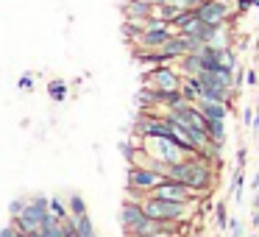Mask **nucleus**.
I'll use <instances>...</instances> for the list:
<instances>
[{
    "instance_id": "25",
    "label": "nucleus",
    "mask_w": 259,
    "mask_h": 237,
    "mask_svg": "<svg viewBox=\"0 0 259 237\" xmlns=\"http://www.w3.org/2000/svg\"><path fill=\"white\" fill-rule=\"evenodd\" d=\"M231 237H242V226H240V220H231Z\"/></svg>"
},
{
    "instance_id": "29",
    "label": "nucleus",
    "mask_w": 259,
    "mask_h": 237,
    "mask_svg": "<svg viewBox=\"0 0 259 237\" xmlns=\"http://www.w3.org/2000/svg\"><path fill=\"white\" fill-rule=\"evenodd\" d=\"M142 237H167V231H151V234H142Z\"/></svg>"
},
{
    "instance_id": "24",
    "label": "nucleus",
    "mask_w": 259,
    "mask_h": 237,
    "mask_svg": "<svg viewBox=\"0 0 259 237\" xmlns=\"http://www.w3.org/2000/svg\"><path fill=\"white\" fill-rule=\"evenodd\" d=\"M242 123H245L248 129H251V123H253V112H251V106H248L245 112H242Z\"/></svg>"
},
{
    "instance_id": "32",
    "label": "nucleus",
    "mask_w": 259,
    "mask_h": 237,
    "mask_svg": "<svg viewBox=\"0 0 259 237\" xmlns=\"http://www.w3.org/2000/svg\"><path fill=\"white\" fill-rule=\"evenodd\" d=\"M92 237H98V234H92Z\"/></svg>"
},
{
    "instance_id": "3",
    "label": "nucleus",
    "mask_w": 259,
    "mask_h": 237,
    "mask_svg": "<svg viewBox=\"0 0 259 237\" xmlns=\"http://www.w3.org/2000/svg\"><path fill=\"white\" fill-rule=\"evenodd\" d=\"M176 31H179V28H173V23H162V20L151 17L145 23L142 36H140V45L145 48V51H159L170 36H176Z\"/></svg>"
},
{
    "instance_id": "27",
    "label": "nucleus",
    "mask_w": 259,
    "mask_h": 237,
    "mask_svg": "<svg viewBox=\"0 0 259 237\" xmlns=\"http://www.w3.org/2000/svg\"><path fill=\"white\" fill-rule=\"evenodd\" d=\"M245 159H248V151H245V148H240V151H237V165L242 168V165H245Z\"/></svg>"
},
{
    "instance_id": "31",
    "label": "nucleus",
    "mask_w": 259,
    "mask_h": 237,
    "mask_svg": "<svg viewBox=\"0 0 259 237\" xmlns=\"http://www.w3.org/2000/svg\"><path fill=\"white\" fill-rule=\"evenodd\" d=\"M117 3H120V6H125V3H131V0H117Z\"/></svg>"
},
{
    "instance_id": "2",
    "label": "nucleus",
    "mask_w": 259,
    "mask_h": 237,
    "mask_svg": "<svg viewBox=\"0 0 259 237\" xmlns=\"http://www.w3.org/2000/svg\"><path fill=\"white\" fill-rule=\"evenodd\" d=\"M142 207L151 218L162 220V223H176V220L187 218V201H170V198L153 195L148 201H142Z\"/></svg>"
},
{
    "instance_id": "16",
    "label": "nucleus",
    "mask_w": 259,
    "mask_h": 237,
    "mask_svg": "<svg viewBox=\"0 0 259 237\" xmlns=\"http://www.w3.org/2000/svg\"><path fill=\"white\" fill-rule=\"evenodd\" d=\"M67 204H70V215H73V218H81V215H87V204H84V198H81L78 192H73Z\"/></svg>"
},
{
    "instance_id": "7",
    "label": "nucleus",
    "mask_w": 259,
    "mask_h": 237,
    "mask_svg": "<svg viewBox=\"0 0 259 237\" xmlns=\"http://www.w3.org/2000/svg\"><path fill=\"white\" fill-rule=\"evenodd\" d=\"M148 84L156 87V92H173V90L181 87V81H179V73H176L173 67L162 64V67H156L151 75H148Z\"/></svg>"
},
{
    "instance_id": "10",
    "label": "nucleus",
    "mask_w": 259,
    "mask_h": 237,
    "mask_svg": "<svg viewBox=\"0 0 259 237\" xmlns=\"http://www.w3.org/2000/svg\"><path fill=\"white\" fill-rule=\"evenodd\" d=\"M159 53L164 56V62H170V59H181V56H187L190 53V48H187V40L181 34H176V36H170L167 42H164L162 48H159Z\"/></svg>"
},
{
    "instance_id": "22",
    "label": "nucleus",
    "mask_w": 259,
    "mask_h": 237,
    "mask_svg": "<svg viewBox=\"0 0 259 237\" xmlns=\"http://www.w3.org/2000/svg\"><path fill=\"white\" fill-rule=\"evenodd\" d=\"M25 204H28V198H17V201H12V215H20Z\"/></svg>"
},
{
    "instance_id": "30",
    "label": "nucleus",
    "mask_w": 259,
    "mask_h": 237,
    "mask_svg": "<svg viewBox=\"0 0 259 237\" xmlns=\"http://www.w3.org/2000/svg\"><path fill=\"white\" fill-rule=\"evenodd\" d=\"M28 237H42V234H39V231H31V234H28Z\"/></svg>"
},
{
    "instance_id": "8",
    "label": "nucleus",
    "mask_w": 259,
    "mask_h": 237,
    "mask_svg": "<svg viewBox=\"0 0 259 237\" xmlns=\"http://www.w3.org/2000/svg\"><path fill=\"white\" fill-rule=\"evenodd\" d=\"M203 153H198L195 159H192V179H190V187L192 190H206L209 181H212V173H209V165L203 162Z\"/></svg>"
},
{
    "instance_id": "11",
    "label": "nucleus",
    "mask_w": 259,
    "mask_h": 237,
    "mask_svg": "<svg viewBox=\"0 0 259 237\" xmlns=\"http://www.w3.org/2000/svg\"><path fill=\"white\" fill-rule=\"evenodd\" d=\"M145 207L142 204H125L123 209H120V220H123V226H125V231H131L137 223H140L142 218H145Z\"/></svg>"
},
{
    "instance_id": "1",
    "label": "nucleus",
    "mask_w": 259,
    "mask_h": 237,
    "mask_svg": "<svg viewBox=\"0 0 259 237\" xmlns=\"http://www.w3.org/2000/svg\"><path fill=\"white\" fill-rule=\"evenodd\" d=\"M48 223H56V218L51 215V198H42V195L28 198L23 212L14 215V226H17L20 231H25V234L39 231L42 226H48Z\"/></svg>"
},
{
    "instance_id": "23",
    "label": "nucleus",
    "mask_w": 259,
    "mask_h": 237,
    "mask_svg": "<svg viewBox=\"0 0 259 237\" xmlns=\"http://www.w3.org/2000/svg\"><path fill=\"white\" fill-rule=\"evenodd\" d=\"M237 6H240V12H245V9H256L259 0H237Z\"/></svg>"
},
{
    "instance_id": "5",
    "label": "nucleus",
    "mask_w": 259,
    "mask_h": 237,
    "mask_svg": "<svg viewBox=\"0 0 259 237\" xmlns=\"http://www.w3.org/2000/svg\"><path fill=\"white\" fill-rule=\"evenodd\" d=\"M195 12L206 25H226V17H229V6L223 0H203Z\"/></svg>"
},
{
    "instance_id": "6",
    "label": "nucleus",
    "mask_w": 259,
    "mask_h": 237,
    "mask_svg": "<svg viewBox=\"0 0 259 237\" xmlns=\"http://www.w3.org/2000/svg\"><path fill=\"white\" fill-rule=\"evenodd\" d=\"M164 176L162 173H156V170H151V168H131L128 170V190H153V187L162 181Z\"/></svg>"
},
{
    "instance_id": "26",
    "label": "nucleus",
    "mask_w": 259,
    "mask_h": 237,
    "mask_svg": "<svg viewBox=\"0 0 259 237\" xmlns=\"http://www.w3.org/2000/svg\"><path fill=\"white\" fill-rule=\"evenodd\" d=\"M256 81H259L256 73H253V70H248V73H245V84H248V87H256Z\"/></svg>"
},
{
    "instance_id": "18",
    "label": "nucleus",
    "mask_w": 259,
    "mask_h": 237,
    "mask_svg": "<svg viewBox=\"0 0 259 237\" xmlns=\"http://www.w3.org/2000/svg\"><path fill=\"white\" fill-rule=\"evenodd\" d=\"M51 215H53V218L59 220V223L70 218V212H67V209H64V204L59 201V198H51Z\"/></svg>"
},
{
    "instance_id": "14",
    "label": "nucleus",
    "mask_w": 259,
    "mask_h": 237,
    "mask_svg": "<svg viewBox=\"0 0 259 237\" xmlns=\"http://www.w3.org/2000/svg\"><path fill=\"white\" fill-rule=\"evenodd\" d=\"M201 112L206 114L209 120H226L229 106H226L223 101H201Z\"/></svg>"
},
{
    "instance_id": "15",
    "label": "nucleus",
    "mask_w": 259,
    "mask_h": 237,
    "mask_svg": "<svg viewBox=\"0 0 259 237\" xmlns=\"http://www.w3.org/2000/svg\"><path fill=\"white\" fill-rule=\"evenodd\" d=\"M181 70H184L187 75H198V73H203L201 53H187V56H181Z\"/></svg>"
},
{
    "instance_id": "4",
    "label": "nucleus",
    "mask_w": 259,
    "mask_h": 237,
    "mask_svg": "<svg viewBox=\"0 0 259 237\" xmlns=\"http://www.w3.org/2000/svg\"><path fill=\"white\" fill-rule=\"evenodd\" d=\"M190 190H192L190 184H184V181H176V179H170V176H164V179L159 181L156 187H153V195L170 198V201H190V198H192Z\"/></svg>"
},
{
    "instance_id": "12",
    "label": "nucleus",
    "mask_w": 259,
    "mask_h": 237,
    "mask_svg": "<svg viewBox=\"0 0 259 237\" xmlns=\"http://www.w3.org/2000/svg\"><path fill=\"white\" fill-rule=\"evenodd\" d=\"M167 176L170 179H176V181H184V184H190V179H192V159H181V162H173V165H167Z\"/></svg>"
},
{
    "instance_id": "13",
    "label": "nucleus",
    "mask_w": 259,
    "mask_h": 237,
    "mask_svg": "<svg viewBox=\"0 0 259 237\" xmlns=\"http://www.w3.org/2000/svg\"><path fill=\"white\" fill-rule=\"evenodd\" d=\"M145 134L148 137H173L176 134V129H173V123L170 120H151V123H145Z\"/></svg>"
},
{
    "instance_id": "28",
    "label": "nucleus",
    "mask_w": 259,
    "mask_h": 237,
    "mask_svg": "<svg viewBox=\"0 0 259 237\" xmlns=\"http://www.w3.org/2000/svg\"><path fill=\"white\" fill-rule=\"evenodd\" d=\"M20 87H34V78H31V75H23V78H20Z\"/></svg>"
},
{
    "instance_id": "20",
    "label": "nucleus",
    "mask_w": 259,
    "mask_h": 237,
    "mask_svg": "<svg viewBox=\"0 0 259 237\" xmlns=\"http://www.w3.org/2000/svg\"><path fill=\"white\" fill-rule=\"evenodd\" d=\"M242 168L237 165V170H234V181H231V192H234V198L240 201V195H242Z\"/></svg>"
},
{
    "instance_id": "21",
    "label": "nucleus",
    "mask_w": 259,
    "mask_h": 237,
    "mask_svg": "<svg viewBox=\"0 0 259 237\" xmlns=\"http://www.w3.org/2000/svg\"><path fill=\"white\" fill-rule=\"evenodd\" d=\"M214 215H218V218H214V220H218V226H220V229H226V223H229V220H226V207H223V204H218Z\"/></svg>"
},
{
    "instance_id": "19",
    "label": "nucleus",
    "mask_w": 259,
    "mask_h": 237,
    "mask_svg": "<svg viewBox=\"0 0 259 237\" xmlns=\"http://www.w3.org/2000/svg\"><path fill=\"white\" fill-rule=\"evenodd\" d=\"M75 223H78V231H81V237H92V234H95V229H92V220H90V215H81V218H75Z\"/></svg>"
},
{
    "instance_id": "17",
    "label": "nucleus",
    "mask_w": 259,
    "mask_h": 237,
    "mask_svg": "<svg viewBox=\"0 0 259 237\" xmlns=\"http://www.w3.org/2000/svg\"><path fill=\"white\" fill-rule=\"evenodd\" d=\"M209 137L214 142H223L226 137V120H209Z\"/></svg>"
},
{
    "instance_id": "9",
    "label": "nucleus",
    "mask_w": 259,
    "mask_h": 237,
    "mask_svg": "<svg viewBox=\"0 0 259 237\" xmlns=\"http://www.w3.org/2000/svg\"><path fill=\"white\" fill-rule=\"evenodd\" d=\"M125 20H137V23H148L153 14V0H131L123 6Z\"/></svg>"
}]
</instances>
